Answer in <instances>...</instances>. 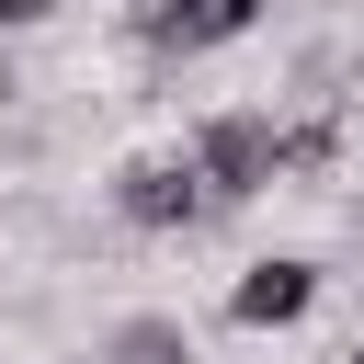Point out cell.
Masks as SVG:
<instances>
[{
	"label": "cell",
	"mask_w": 364,
	"mask_h": 364,
	"mask_svg": "<svg viewBox=\"0 0 364 364\" xmlns=\"http://www.w3.org/2000/svg\"><path fill=\"white\" fill-rule=\"evenodd\" d=\"M318 171H341V114L284 125V182H318Z\"/></svg>",
	"instance_id": "obj_6"
},
{
	"label": "cell",
	"mask_w": 364,
	"mask_h": 364,
	"mask_svg": "<svg viewBox=\"0 0 364 364\" xmlns=\"http://www.w3.org/2000/svg\"><path fill=\"white\" fill-rule=\"evenodd\" d=\"M193 159H205L216 216H228V205H250V193L284 182V125H273V114H205V125H193Z\"/></svg>",
	"instance_id": "obj_2"
},
{
	"label": "cell",
	"mask_w": 364,
	"mask_h": 364,
	"mask_svg": "<svg viewBox=\"0 0 364 364\" xmlns=\"http://www.w3.org/2000/svg\"><path fill=\"white\" fill-rule=\"evenodd\" d=\"M307 307H318V273H307V262H250L239 296H228L239 330H284V318H307Z\"/></svg>",
	"instance_id": "obj_4"
},
{
	"label": "cell",
	"mask_w": 364,
	"mask_h": 364,
	"mask_svg": "<svg viewBox=\"0 0 364 364\" xmlns=\"http://www.w3.org/2000/svg\"><path fill=\"white\" fill-rule=\"evenodd\" d=\"M250 23H262V0H148V11H136L148 57H216V46H239Z\"/></svg>",
	"instance_id": "obj_3"
},
{
	"label": "cell",
	"mask_w": 364,
	"mask_h": 364,
	"mask_svg": "<svg viewBox=\"0 0 364 364\" xmlns=\"http://www.w3.org/2000/svg\"><path fill=\"white\" fill-rule=\"evenodd\" d=\"M114 216H125V228H205V216H216V182H205L193 136L125 159V171H114Z\"/></svg>",
	"instance_id": "obj_1"
},
{
	"label": "cell",
	"mask_w": 364,
	"mask_h": 364,
	"mask_svg": "<svg viewBox=\"0 0 364 364\" xmlns=\"http://www.w3.org/2000/svg\"><path fill=\"white\" fill-rule=\"evenodd\" d=\"M353 239H364V182H353Z\"/></svg>",
	"instance_id": "obj_8"
},
{
	"label": "cell",
	"mask_w": 364,
	"mask_h": 364,
	"mask_svg": "<svg viewBox=\"0 0 364 364\" xmlns=\"http://www.w3.org/2000/svg\"><path fill=\"white\" fill-rule=\"evenodd\" d=\"M46 11H57V0H0V34H34Z\"/></svg>",
	"instance_id": "obj_7"
},
{
	"label": "cell",
	"mask_w": 364,
	"mask_h": 364,
	"mask_svg": "<svg viewBox=\"0 0 364 364\" xmlns=\"http://www.w3.org/2000/svg\"><path fill=\"white\" fill-rule=\"evenodd\" d=\"M102 364H193V330L159 318V307H148V318H114V330H102Z\"/></svg>",
	"instance_id": "obj_5"
}]
</instances>
